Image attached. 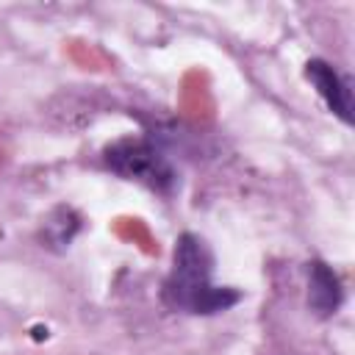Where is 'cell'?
Wrapping results in <instances>:
<instances>
[{
	"label": "cell",
	"instance_id": "1",
	"mask_svg": "<svg viewBox=\"0 0 355 355\" xmlns=\"http://www.w3.org/2000/svg\"><path fill=\"white\" fill-rule=\"evenodd\" d=\"M161 297L172 311L211 316L233 308L241 300V291L214 283V252L205 239H200L197 233H180L172 250V269L164 280Z\"/></svg>",
	"mask_w": 355,
	"mask_h": 355
},
{
	"label": "cell",
	"instance_id": "2",
	"mask_svg": "<svg viewBox=\"0 0 355 355\" xmlns=\"http://www.w3.org/2000/svg\"><path fill=\"white\" fill-rule=\"evenodd\" d=\"M105 166L133 183H141L158 194H172L178 186V169L150 139H119L103 150Z\"/></svg>",
	"mask_w": 355,
	"mask_h": 355
},
{
	"label": "cell",
	"instance_id": "3",
	"mask_svg": "<svg viewBox=\"0 0 355 355\" xmlns=\"http://www.w3.org/2000/svg\"><path fill=\"white\" fill-rule=\"evenodd\" d=\"M305 78L308 83L319 92V97L324 100V105L344 122V125H352L355 119V103H352V89H349V80L333 67L327 64L324 58H311L305 64Z\"/></svg>",
	"mask_w": 355,
	"mask_h": 355
},
{
	"label": "cell",
	"instance_id": "4",
	"mask_svg": "<svg viewBox=\"0 0 355 355\" xmlns=\"http://www.w3.org/2000/svg\"><path fill=\"white\" fill-rule=\"evenodd\" d=\"M341 300H344V288H341L338 275L324 261L308 263V305H311V311L319 316H333L341 308Z\"/></svg>",
	"mask_w": 355,
	"mask_h": 355
}]
</instances>
